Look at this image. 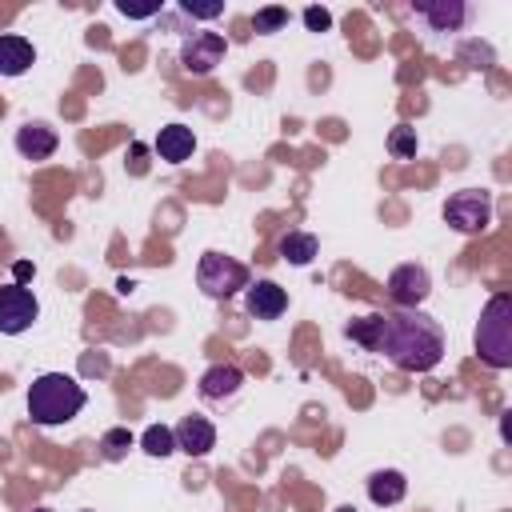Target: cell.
I'll use <instances>...</instances> for the list:
<instances>
[{
  "mask_svg": "<svg viewBox=\"0 0 512 512\" xmlns=\"http://www.w3.org/2000/svg\"><path fill=\"white\" fill-rule=\"evenodd\" d=\"M84 404H88L84 388H80L72 376H64V372H44V376H36L32 388H28V416H32V424H40V428L68 424L72 416H80Z\"/></svg>",
  "mask_w": 512,
  "mask_h": 512,
  "instance_id": "cell-2",
  "label": "cell"
},
{
  "mask_svg": "<svg viewBox=\"0 0 512 512\" xmlns=\"http://www.w3.org/2000/svg\"><path fill=\"white\" fill-rule=\"evenodd\" d=\"M388 148H392V156L412 160V156H416V128L396 124V128H392V136H388Z\"/></svg>",
  "mask_w": 512,
  "mask_h": 512,
  "instance_id": "cell-21",
  "label": "cell"
},
{
  "mask_svg": "<svg viewBox=\"0 0 512 512\" xmlns=\"http://www.w3.org/2000/svg\"><path fill=\"white\" fill-rule=\"evenodd\" d=\"M404 492H408V480H404V472H396V468H380V472L368 476V500H372L376 508L400 504Z\"/></svg>",
  "mask_w": 512,
  "mask_h": 512,
  "instance_id": "cell-16",
  "label": "cell"
},
{
  "mask_svg": "<svg viewBox=\"0 0 512 512\" xmlns=\"http://www.w3.org/2000/svg\"><path fill=\"white\" fill-rule=\"evenodd\" d=\"M376 352H384L404 372H432L444 360V328H440V320H432L420 308L380 312Z\"/></svg>",
  "mask_w": 512,
  "mask_h": 512,
  "instance_id": "cell-1",
  "label": "cell"
},
{
  "mask_svg": "<svg viewBox=\"0 0 512 512\" xmlns=\"http://www.w3.org/2000/svg\"><path fill=\"white\" fill-rule=\"evenodd\" d=\"M36 316H40V304H36V296L24 284H4L0 288V332L4 336L28 332Z\"/></svg>",
  "mask_w": 512,
  "mask_h": 512,
  "instance_id": "cell-6",
  "label": "cell"
},
{
  "mask_svg": "<svg viewBox=\"0 0 512 512\" xmlns=\"http://www.w3.org/2000/svg\"><path fill=\"white\" fill-rule=\"evenodd\" d=\"M316 236L312 232H288L284 240H280V256L288 260V264H308L312 256H316Z\"/></svg>",
  "mask_w": 512,
  "mask_h": 512,
  "instance_id": "cell-17",
  "label": "cell"
},
{
  "mask_svg": "<svg viewBox=\"0 0 512 512\" xmlns=\"http://www.w3.org/2000/svg\"><path fill=\"white\" fill-rule=\"evenodd\" d=\"M128 448H132V432H128V428H108V432L100 436V452H104V460H124Z\"/></svg>",
  "mask_w": 512,
  "mask_h": 512,
  "instance_id": "cell-20",
  "label": "cell"
},
{
  "mask_svg": "<svg viewBox=\"0 0 512 512\" xmlns=\"http://www.w3.org/2000/svg\"><path fill=\"white\" fill-rule=\"evenodd\" d=\"M140 448H144L148 456L164 460V456H172V452H176V436H172V428H168V424H148V428H144V436H140Z\"/></svg>",
  "mask_w": 512,
  "mask_h": 512,
  "instance_id": "cell-18",
  "label": "cell"
},
{
  "mask_svg": "<svg viewBox=\"0 0 512 512\" xmlns=\"http://www.w3.org/2000/svg\"><path fill=\"white\" fill-rule=\"evenodd\" d=\"M432 292V280H428V268L424 264H400L388 272V296L396 308H420Z\"/></svg>",
  "mask_w": 512,
  "mask_h": 512,
  "instance_id": "cell-8",
  "label": "cell"
},
{
  "mask_svg": "<svg viewBox=\"0 0 512 512\" xmlns=\"http://www.w3.org/2000/svg\"><path fill=\"white\" fill-rule=\"evenodd\" d=\"M36 60V48L32 40L16 36V32H4L0 36V76H24Z\"/></svg>",
  "mask_w": 512,
  "mask_h": 512,
  "instance_id": "cell-14",
  "label": "cell"
},
{
  "mask_svg": "<svg viewBox=\"0 0 512 512\" xmlns=\"http://www.w3.org/2000/svg\"><path fill=\"white\" fill-rule=\"evenodd\" d=\"M336 512H356V508H352V504H344V508H336Z\"/></svg>",
  "mask_w": 512,
  "mask_h": 512,
  "instance_id": "cell-27",
  "label": "cell"
},
{
  "mask_svg": "<svg viewBox=\"0 0 512 512\" xmlns=\"http://www.w3.org/2000/svg\"><path fill=\"white\" fill-rule=\"evenodd\" d=\"M32 512H52V508H32Z\"/></svg>",
  "mask_w": 512,
  "mask_h": 512,
  "instance_id": "cell-28",
  "label": "cell"
},
{
  "mask_svg": "<svg viewBox=\"0 0 512 512\" xmlns=\"http://www.w3.org/2000/svg\"><path fill=\"white\" fill-rule=\"evenodd\" d=\"M172 436H176V448L188 452V456H204V452L216 448V428H212V420H204V416H184V420L172 428Z\"/></svg>",
  "mask_w": 512,
  "mask_h": 512,
  "instance_id": "cell-12",
  "label": "cell"
},
{
  "mask_svg": "<svg viewBox=\"0 0 512 512\" xmlns=\"http://www.w3.org/2000/svg\"><path fill=\"white\" fill-rule=\"evenodd\" d=\"M304 24H308V32H328L332 16H328V8H304Z\"/></svg>",
  "mask_w": 512,
  "mask_h": 512,
  "instance_id": "cell-23",
  "label": "cell"
},
{
  "mask_svg": "<svg viewBox=\"0 0 512 512\" xmlns=\"http://www.w3.org/2000/svg\"><path fill=\"white\" fill-rule=\"evenodd\" d=\"M196 284L204 296L212 300H228L232 292L248 288V268L224 252H204L200 256V268H196Z\"/></svg>",
  "mask_w": 512,
  "mask_h": 512,
  "instance_id": "cell-4",
  "label": "cell"
},
{
  "mask_svg": "<svg viewBox=\"0 0 512 512\" xmlns=\"http://www.w3.org/2000/svg\"><path fill=\"white\" fill-rule=\"evenodd\" d=\"M196 148V132L188 124H164L160 136H156V156L168 160V164H184Z\"/></svg>",
  "mask_w": 512,
  "mask_h": 512,
  "instance_id": "cell-13",
  "label": "cell"
},
{
  "mask_svg": "<svg viewBox=\"0 0 512 512\" xmlns=\"http://www.w3.org/2000/svg\"><path fill=\"white\" fill-rule=\"evenodd\" d=\"M228 52V40L220 32H192L180 48V68L192 72V76H208Z\"/></svg>",
  "mask_w": 512,
  "mask_h": 512,
  "instance_id": "cell-7",
  "label": "cell"
},
{
  "mask_svg": "<svg viewBox=\"0 0 512 512\" xmlns=\"http://www.w3.org/2000/svg\"><path fill=\"white\" fill-rule=\"evenodd\" d=\"M116 12H124V16H136V20H144V16H156V12H160V4H128V0H120V4H116Z\"/></svg>",
  "mask_w": 512,
  "mask_h": 512,
  "instance_id": "cell-25",
  "label": "cell"
},
{
  "mask_svg": "<svg viewBox=\"0 0 512 512\" xmlns=\"http://www.w3.org/2000/svg\"><path fill=\"white\" fill-rule=\"evenodd\" d=\"M244 308H248V316H256V320H276V316L288 308V292H284L276 280H256V284H248V292H244Z\"/></svg>",
  "mask_w": 512,
  "mask_h": 512,
  "instance_id": "cell-11",
  "label": "cell"
},
{
  "mask_svg": "<svg viewBox=\"0 0 512 512\" xmlns=\"http://www.w3.org/2000/svg\"><path fill=\"white\" fill-rule=\"evenodd\" d=\"M180 12L200 16V20H212V16H220V12H224V4H192V0H184V4H180Z\"/></svg>",
  "mask_w": 512,
  "mask_h": 512,
  "instance_id": "cell-24",
  "label": "cell"
},
{
  "mask_svg": "<svg viewBox=\"0 0 512 512\" xmlns=\"http://www.w3.org/2000/svg\"><path fill=\"white\" fill-rule=\"evenodd\" d=\"M284 24H288V8H260L252 16V28L256 32H280Z\"/></svg>",
  "mask_w": 512,
  "mask_h": 512,
  "instance_id": "cell-22",
  "label": "cell"
},
{
  "mask_svg": "<svg viewBox=\"0 0 512 512\" xmlns=\"http://www.w3.org/2000/svg\"><path fill=\"white\" fill-rule=\"evenodd\" d=\"M240 384H244V372L236 364H216L200 376V396L204 400H228L240 392Z\"/></svg>",
  "mask_w": 512,
  "mask_h": 512,
  "instance_id": "cell-15",
  "label": "cell"
},
{
  "mask_svg": "<svg viewBox=\"0 0 512 512\" xmlns=\"http://www.w3.org/2000/svg\"><path fill=\"white\" fill-rule=\"evenodd\" d=\"M444 220H448L456 232L476 236V232H484L488 220H492V196H488L484 188H460V192L448 196Z\"/></svg>",
  "mask_w": 512,
  "mask_h": 512,
  "instance_id": "cell-5",
  "label": "cell"
},
{
  "mask_svg": "<svg viewBox=\"0 0 512 512\" xmlns=\"http://www.w3.org/2000/svg\"><path fill=\"white\" fill-rule=\"evenodd\" d=\"M476 356L488 368H512V296L496 292L476 320Z\"/></svg>",
  "mask_w": 512,
  "mask_h": 512,
  "instance_id": "cell-3",
  "label": "cell"
},
{
  "mask_svg": "<svg viewBox=\"0 0 512 512\" xmlns=\"http://www.w3.org/2000/svg\"><path fill=\"white\" fill-rule=\"evenodd\" d=\"M12 272H16V284H20V280H28V276H32V264H28V260H20Z\"/></svg>",
  "mask_w": 512,
  "mask_h": 512,
  "instance_id": "cell-26",
  "label": "cell"
},
{
  "mask_svg": "<svg viewBox=\"0 0 512 512\" xmlns=\"http://www.w3.org/2000/svg\"><path fill=\"white\" fill-rule=\"evenodd\" d=\"M348 340H356L360 348L376 352V344H380V312H372V316H360V320H352V324H348Z\"/></svg>",
  "mask_w": 512,
  "mask_h": 512,
  "instance_id": "cell-19",
  "label": "cell"
},
{
  "mask_svg": "<svg viewBox=\"0 0 512 512\" xmlns=\"http://www.w3.org/2000/svg\"><path fill=\"white\" fill-rule=\"evenodd\" d=\"M56 144H60V136H56V128L44 124V120H28V124L16 128V152H20L24 160H48V156L56 152Z\"/></svg>",
  "mask_w": 512,
  "mask_h": 512,
  "instance_id": "cell-10",
  "label": "cell"
},
{
  "mask_svg": "<svg viewBox=\"0 0 512 512\" xmlns=\"http://www.w3.org/2000/svg\"><path fill=\"white\" fill-rule=\"evenodd\" d=\"M412 12L432 28V32H460L468 20V4L464 0H416Z\"/></svg>",
  "mask_w": 512,
  "mask_h": 512,
  "instance_id": "cell-9",
  "label": "cell"
}]
</instances>
